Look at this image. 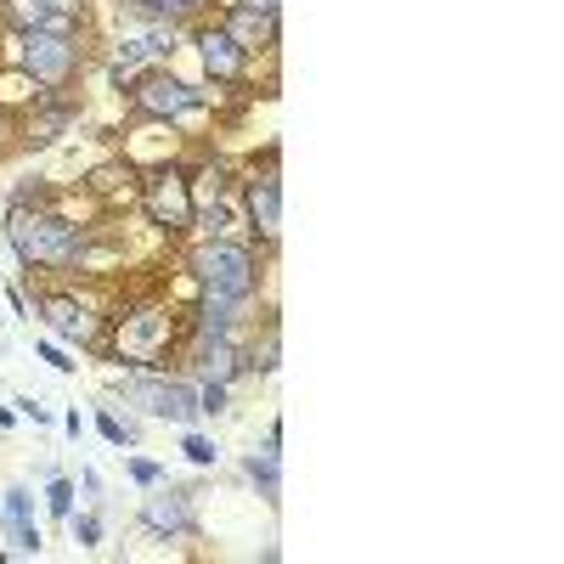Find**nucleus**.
I'll return each instance as SVG.
<instances>
[{
  "label": "nucleus",
  "instance_id": "obj_1",
  "mask_svg": "<svg viewBox=\"0 0 564 564\" xmlns=\"http://www.w3.org/2000/svg\"><path fill=\"white\" fill-rule=\"evenodd\" d=\"M7 238L18 249L23 265H74L85 254V238L79 226H68L63 215L52 209H29V204H12V220H7Z\"/></svg>",
  "mask_w": 564,
  "mask_h": 564
},
{
  "label": "nucleus",
  "instance_id": "obj_2",
  "mask_svg": "<svg viewBox=\"0 0 564 564\" xmlns=\"http://www.w3.org/2000/svg\"><path fill=\"white\" fill-rule=\"evenodd\" d=\"M170 345H175V322L159 305H141V311L119 316V327H113V350L135 372H159V361L170 356Z\"/></svg>",
  "mask_w": 564,
  "mask_h": 564
},
{
  "label": "nucleus",
  "instance_id": "obj_21",
  "mask_svg": "<svg viewBox=\"0 0 564 564\" xmlns=\"http://www.w3.org/2000/svg\"><path fill=\"white\" fill-rule=\"evenodd\" d=\"M130 480H135V486H159V480H164V468L148 463V457H130Z\"/></svg>",
  "mask_w": 564,
  "mask_h": 564
},
{
  "label": "nucleus",
  "instance_id": "obj_4",
  "mask_svg": "<svg viewBox=\"0 0 564 564\" xmlns=\"http://www.w3.org/2000/svg\"><path fill=\"white\" fill-rule=\"evenodd\" d=\"M193 271L204 282V294H220V300H249L254 294V254L243 243L209 238L204 249H193Z\"/></svg>",
  "mask_w": 564,
  "mask_h": 564
},
{
  "label": "nucleus",
  "instance_id": "obj_9",
  "mask_svg": "<svg viewBox=\"0 0 564 564\" xmlns=\"http://www.w3.org/2000/svg\"><path fill=\"white\" fill-rule=\"evenodd\" d=\"M40 316H45V327H52L57 339H74V345L97 339V316H90L79 300H68V294H45L40 300Z\"/></svg>",
  "mask_w": 564,
  "mask_h": 564
},
{
  "label": "nucleus",
  "instance_id": "obj_5",
  "mask_svg": "<svg viewBox=\"0 0 564 564\" xmlns=\"http://www.w3.org/2000/svg\"><path fill=\"white\" fill-rule=\"evenodd\" d=\"M141 209H148V220L159 231H193V220H198L193 181H186L181 170H153L148 181H141Z\"/></svg>",
  "mask_w": 564,
  "mask_h": 564
},
{
  "label": "nucleus",
  "instance_id": "obj_16",
  "mask_svg": "<svg viewBox=\"0 0 564 564\" xmlns=\"http://www.w3.org/2000/svg\"><path fill=\"white\" fill-rule=\"evenodd\" d=\"M238 305H243V300H220V294H204V305H198V327H204V334H226V327L238 322Z\"/></svg>",
  "mask_w": 564,
  "mask_h": 564
},
{
  "label": "nucleus",
  "instance_id": "obj_3",
  "mask_svg": "<svg viewBox=\"0 0 564 564\" xmlns=\"http://www.w3.org/2000/svg\"><path fill=\"white\" fill-rule=\"evenodd\" d=\"M12 63L23 74H34L40 85H68L79 68V45H74V34H57V29H18Z\"/></svg>",
  "mask_w": 564,
  "mask_h": 564
},
{
  "label": "nucleus",
  "instance_id": "obj_25",
  "mask_svg": "<svg viewBox=\"0 0 564 564\" xmlns=\"http://www.w3.org/2000/svg\"><path fill=\"white\" fill-rule=\"evenodd\" d=\"M254 367H260V372H271V367H276V334L265 339V350H254Z\"/></svg>",
  "mask_w": 564,
  "mask_h": 564
},
{
  "label": "nucleus",
  "instance_id": "obj_7",
  "mask_svg": "<svg viewBox=\"0 0 564 564\" xmlns=\"http://www.w3.org/2000/svg\"><path fill=\"white\" fill-rule=\"evenodd\" d=\"M130 97H135V113H148V119H186L204 108V90H193L175 74H141Z\"/></svg>",
  "mask_w": 564,
  "mask_h": 564
},
{
  "label": "nucleus",
  "instance_id": "obj_15",
  "mask_svg": "<svg viewBox=\"0 0 564 564\" xmlns=\"http://www.w3.org/2000/svg\"><path fill=\"white\" fill-rule=\"evenodd\" d=\"M276 441H282V430H271V435H265V452L249 457V480L260 486L265 502H282V486H276Z\"/></svg>",
  "mask_w": 564,
  "mask_h": 564
},
{
  "label": "nucleus",
  "instance_id": "obj_17",
  "mask_svg": "<svg viewBox=\"0 0 564 564\" xmlns=\"http://www.w3.org/2000/svg\"><path fill=\"white\" fill-rule=\"evenodd\" d=\"M130 7H135V12H153V18H170V23H175V18H193V12L204 7V0H130Z\"/></svg>",
  "mask_w": 564,
  "mask_h": 564
},
{
  "label": "nucleus",
  "instance_id": "obj_24",
  "mask_svg": "<svg viewBox=\"0 0 564 564\" xmlns=\"http://www.w3.org/2000/svg\"><path fill=\"white\" fill-rule=\"evenodd\" d=\"M102 441H113V446H130V430L113 417V412H102Z\"/></svg>",
  "mask_w": 564,
  "mask_h": 564
},
{
  "label": "nucleus",
  "instance_id": "obj_13",
  "mask_svg": "<svg viewBox=\"0 0 564 564\" xmlns=\"http://www.w3.org/2000/svg\"><path fill=\"white\" fill-rule=\"evenodd\" d=\"M249 220H254V231L265 243H276V231H282V186H276V175L249 181Z\"/></svg>",
  "mask_w": 564,
  "mask_h": 564
},
{
  "label": "nucleus",
  "instance_id": "obj_26",
  "mask_svg": "<svg viewBox=\"0 0 564 564\" xmlns=\"http://www.w3.org/2000/svg\"><path fill=\"white\" fill-rule=\"evenodd\" d=\"M40 361H52V367H57V372H74V361H68V356H63V350H57V345H45V350H40Z\"/></svg>",
  "mask_w": 564,
  "mask_h": 564
},
{
  "label": "nucleus",
  "instance_id": "obj_27",
  "mask_svg": "<svg viewBox=\"0 0 564 564\" xmlns=\"http://www.w3.org/2000/svg\"><path fill=\"white\" fill-rule=\"evenodd\" d=\"M18 412H23V417H34V423H45V417H52V412H45L40 401H18Z\"/></svg>",
  "mask_w": 564,
  "mask_h": 564
},
{
  "label": "nucleus",
  "instance_id": "obj_23",
  "mask_svg": "<svg viewBox=\"0 0 564 564\" xmlns=\"http://www.w3.org/2000/svg\"><path fill=\"white\" fill-rule=\"evenodd\" d=\"M198 412H226V384H204L198 390Z\"/></svg>",
  "mask_w": 564,
  "mask_h": 564
},
{
  "label": "nucleus",
  "instance_id": "obj_29",
  "mask_svg": "<svg viewBox=\"0 0 564 564\" xmlns=\"http://www.w3.org/2000/svg\"><path fill=\"white\" fill-rule=\"evenodd\" d=\"M243 7H254V12H276L282 0H243Z\"/></svg>",
  "mask_w": 564,
  "mask_h": 564
},
{
  "label": "nucleus",
  "instance_id": "obj_19",
  "mask_svg": "<svg viewBox=\"0 0 564 564\" xmlns=\"http://www.w3.org/2000/svg\"><path fill=\"white\" fill-rule=\"evenodd\" d=\"M63 124H68V113H40V119L29 124V141H57Z\"/></svg>",
  "mask_w": 564,
  "mask_h": 564
},
{
  "label": "nucleus",
  "instance_id": "obj_11",
  "mask_svg": "<svg viewBox=\"0 0 564 564\" xmlns=\"http://www.w3.org/2000/svg\"><path fill=\"white\" fill-rule=\"evenodd\" d=\"M0 525H7V536H12V553H40V525H34V513H29V491L23 486H12L7 497H0Z\"/></svg>",
  "mask_w": 564,
  "mask_h": 564
},
{
  "label": "nucleus",
  "instance_id": "obj_6",
  "mask_svg": "<svg viewBox=\"0 0 564 564\" xmlns=\"http://www.w3.org/2000/svg\"><path fill=\"white\" fill-rule=\"evenodd\" d=\"M124 401L153 412V417H170V423H186L198 412V390L193 384H175V379H159V372H135L124 379Z\"/></svg>",
  "mask_w": 564,
  "mask_h": 564
},
{
  "label": "nucleus",
  "instance_id": "obj_12",
  "mask_svg": "<svg viewBox=\"0 0 564 564\" xmlns=\"http://www.w3.org/2000/svg\"><path fill=\"white\" fill-rule=\"evenodd\" d=\"M238 367H243V361H238V350H231L226 334H204V339H198V350H193V372H198L204 384H226Z\"/></svg>",
  "mask_w": 564,
  "mask_h": 564
},
{
  "label": "nucleus",
  "instance_id": "obj_20",
  "mask_svg": "<svg viewBox=\"0 0 564 564\" xmlns=\"http://www.w3.org/2000/svg\"><path fill=\"white\" fill-rule=\"evenodd\" d=\"M45 502H52V513H63V520H68V513H74V486L68 480H52V486H45Z\"/></svg>",
  "mask_w": 564,
  "mask_h": 564
},
{
  "label": "nucleus",
  "instance_id": "obj_18",
  "mask_svg": "<svg viewBox=\"0 0 564 564\" xmlns=\"http://www.w3.org/2000/svg\"><path fill=\"white\" fill-rule=\"evenodd\" d=\"M68 525H74V542L79 547H97L102 542V520H90V513H68Z\"/></svg>",
  "mask_w": 564,
  "mask_h": 564
},
{
  "label": "nucleus",
  "instance_id": "obj_14",
  "mask_svg": "<svg viewBox=\"0 0 564 564\" xmlns=\"http://www.w3.org/2000/svg\"><path fill=\"white\" fill-rule=\"evenodd\" d=\"M226 34L243 45V52H265V45H276V12H254V7H243V12H231L226 18Z\"/></svg>",
  "mask_w": 564,
  "mask_h": 564
},
{
  "label": "nucleus",
  "instance_id": "obj_10",
  "mask_svg": "<svg viewBox=\"0 0 564 564\" xmlns=\"http://www.w3.org/2000/svg\"><path fill=\"white\" fill-rule=\"evenodd\" d=\"M141 525H148L153 536H186L193 531V502H186L181 491H153L148 502H141Z\"/></svg>",
  "mask_w": 564,
  "mask_h": 564
},
{
  "label": "nucleus",
  "instance_id": "obj_8",
  "mask_svg": "<svg viewBox=\"0 0 564 564\" xmlns=\"http://www.w3.org/2000/svg\"><path fill=\"white\" fill-rule=\"evenodd\" d=\"M198 57H204L209 79H220V85H238L243 68H249V52H243V45L231 40L226 29H204V34H198Z\"/></svg>",
  "mask_w": 564,
  "mask_h": 564
},
{
  "label": "nucleus",
  "instance_id": "obj_22",
  "mask_svg": "<svg viewBox=\"0 0 564 564\" xmlns=\"http://www.w3.org/2000/svg\"><path fill=\"white\" fill-rule=\"evenodd\" d=\"M186 457H193L198 468H209L220 452H215V441H204V435H186Z\"/></svg>",
  "mask_w": 564,
  "mask_h": 564
},
{
  "label": "nucleus",
  "instance_id": "obj_28",
  "mask_svg": "<svg viewBox=\"0 0 564 564\" xmlns=\"http://www.w3.org/2000/svg\"><path fill=\"white\" fill-rule=\"evenodd\" d=\"M45 7H52V12H63V18H74V12H79V0H45Z\"/></svg>",
  "mask_w": 564,
  "mask_h": 564
}]
</instances>
